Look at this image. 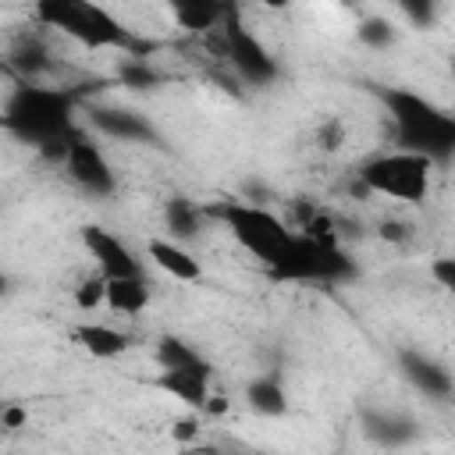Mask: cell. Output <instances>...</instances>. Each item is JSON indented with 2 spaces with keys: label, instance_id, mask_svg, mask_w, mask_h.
<instances>
[{
  "label": "cell",
  "instance_id": "1",
  "mask_svg": "<svg viewBox=\"0 0 455 455\" xmlns=\"http://www.w3.org/2000/svg\"><path fill=\"white\" fill-rule=\"evenodd\" d=\"M75 96L60 85H36V82H18L7 107H4V124L18 139L32 142L46 156L60 160L68 156L71 139L78 135L75 128Z\"/></svg>",
  "mask_w": 455,
  "mask_h": 455
},
{
  "label": "cell",
  "instance_id": "2",
  "mask_svg": "<svg viewBox=\"0 0 455 455\" xmlns=\"http://www.w3.org/2000/svg\"><path fill=\"white\" fill-rule=\"evenodd\" d=\"M380 103L395 128V146L405 153H419L430 164H441L455 153V114L441 110L427 96L412 89H380Z\"/></svg>",
  "mask_w": 455,
  "mask_h": 455
},
{
  "label": "cell",
  "instance_id": "3",
  "mask_svg": "<svg viewBox=\"0 0 455 455\" xmlns=\"http://www.w3.org/2000/svg\"><path fill=\"white\" fill-rule=\"evenodd\" d=\"M32 18L43 28H57L60 36L89 46V50H135L139 39L100 4L89 0H43L32 7Z\"/></svg>",
  "mask_w": 455,
  "mask_h": 455
},
{
  "label": "cell",
  "instance_id": "4",
  "mask_svg": "<svg viewBox=\"0 0 455 455\" xmlns=\"http://www.w3.org/2000/svg\"><path fill=\"white\" fill-rule=\"evenodd\" d=\"M206 217L220 220L231 231V238L249 256H256L267 270L277 263V256L288 249V242L295 235V228H288L274 210L256 206L249 199H217L206 206Z\"/></svg>",
  "mask_w": 455,
  "mask_h": 455
},
{
  "label": "cell",
  "instance_id": "5",
  "mask_svg": "<svg viewBox=\"0 0 455 455\" xmlns=\"http://www.w3.org/2000/svg\"><path fill=\"white\" fill-rule=\"evenodd\" d=\"M430 171L434 164L419 153H405V149H391L380 156H370L359 167V188L363 192H377L398 203H423L430 192Z\"/></svg>",
  "mask_w": 455,
  "mask_h": 455
},
{
  "label": "cell",
  "instance_id": "6",
  "mask_svg": "<svg viewBox=\"0 0 455 455\" xmlns=\"http://www.w3.org/2000/svg\"><path fill=\"white\" fill-rule=\"evenodd\" d=\"M270 274L277 281L338 284V281H348L355 274V263H352V256L341 245H323V242H313L309 235L295 231L291 242H288V249L270 267Z\"/></svg>",
  "mask_w": 455,
  "mask_h": 455
},
{
  "label": "cell",
  "instance_id": "7",
  "mask_svg": "<svg viewBox=\"0 0 455 455\" xmlns=\"http://www.w3.org/2000/svg\"><path fill=\"white\" fill-rule=\"evenodd\" d=\"M217 36H220V53H224L228 68L242 82H249V85H270L281 75V68L270 57V50L256 39V32H249V25H242V18H238L235 7H228L224 25L217 28Z\"/></svg>",
  "mask_w": 455,
  "mask_h": 455
},
{
  "label": "cell",
  "instance_id": "8",
  "mask_svg": "<svg viewBox=\"0 0 455 455\" xmlns=\"http://www.w3.org/2000/svg\"><path fill=\"white\" fill-rule=\"evenodd\" d=\"M64 171L68 178L85 192V196H96V199H107L114 188H117V178H114V167L107 164L103 149L89 139V135H75L71 146H68V156H64Z\"/></svg>",
  "mask_w": 455,
  "mask_h": 455
},
{
  "label": "cell",
  "instance_id": "9",
  "mask_svg": "<svg viewBox=\"0 0 455 455\" xmlns=\"http://www.w3.org/2000/svg\"><path fill=\"white\" fill-rule=\"evenodd\" d=\"M82 245L92 256L100 277H107V281L142 277V259L124 245V238H117L114 231H107L103 224H85L82 228Z\"/></svg>",
  "mask_w": 455,
  "mask_h": 455
},
{
  "label": "cell",
  "instance_id": "10",
  "mask_svg": "<svg viewBox=\"0 0 455 455\" xmlns=\"http://www.w3.org/2000/svg\"><path fill=\"white\" fill-rule=\"evenodd\" d=\"M89 124L107 135V139H117V142H160L153 121L139 110H128V107H89Z\"/></svg>",
  "mask_w": 455,
  "mask_h": 455
},
{
  "label": "cell",
  "instance_id": "11",
  "mask_svg": "<svg viewBox=\"0 0 455 455\" xmlns=\"http://www.w3.org/2000/svg\"><path fill=\"white\" fill-rule=\"evenodd\" d=\"M398 370H402V377L419 391V395H427V398H434V402H451V395H455V380H451V373L437 363V359H430V355H423V352H416V348H402L398 352Z\"/></svg>",
  "mask_w": 455,
  "mask_h": 455
},
{
  "label": "cell",
  "instance_id": "12",
  "mask_svg": "<svg viewBox=\"0 0 455 455\" xmlns=\"http://www.w3.org/2000/svg\"><path fill=\"white\" fill-rule=\"evenodd\" d=\"M363 434L380 448H405L419 437V427L412 416L395 409H370L363 412Z\"/></svg>",
  "mask_w": 455,
  "mask_h": 455
},
{
  "label": "cell",
  "instance_id": "13",
  "mask_svg": "<svg viewBox=\"0 0 455 455\" xmlns=\"http://www.w3.org/2000/svg\"><path fill=\"white\" fill-rule=\"evenodd\" d=\"M146 256L153 259V267H160L167 277H174V281H185V284H192V281H199L203 277V263H199V256H192L181 242H174V238H149L146 242Z\"/></svg>",
  "mask_w": 455,
  "mask_h": 455
},
{
  "label": "cell",
  "instance_id": "14",
  "mask_svg": "<svg viewBox=\"0 0 455 455\" xmlns=\"http://www.w3.org/2000/svg\"><path fill=\"white\" fill-rule=\"evenodd\" d=\"M7 68L18 71V82H36L53 68V57L46 50V43L39 36H18V43L7 50Z\"/></svg>",
  "mask_w": 455,
  "mask_h": 455
},
{
  "label": "cell",
  "instance_id": "15",
  "mask_svg": "<svg viewBox=\"0 0 455 455\" xmlns=\"http://www.w3.org/2000/svg\"><path fill=\"white\" fill-rule=\"evenodd\" d=\"M75 341L92 359H121L132 348V338L110 323H82V327H75Z\"/></svg>",
  "mask_w": 455,
  "mask_h": 455
},
{
  "label": "cell",
  "instance_id": "16",
  "mask_svg": "<svg viewBox=\"0 0 455 455\" xmlns=\"http://www.w3.org/2000/svg\"><path fill=\"white\" fill-rule=\"evenodd\" d=\"M156 363H160V370H181V373H199V377H213V366L206 363V355L196 348V345H188L185 338H174V334H167V338H160L156 341Z\"/></svg>",
  "mask_w": 455,
  "mask_h": 455
},
{
  "label": "cell",
  "instance_id": "17",
  "mask_svg": "<svg viewBox=\"0 0 455 455\" xmlns=\"http://www.w3.org/2000/svg\"><path fill=\"white\" fill-rule=\"evenodd\" d=\"M203 220H206V206H196V203L185 199V196H174V199L164 203V228H167V238H174V242H181V245L192 242V238H199Z\"/></svg>",
  "mask_w": 455,
  "mask_h": 455
},
{
  "label": "cell",
  "instance_id": "18",
  "mask_svg": "<svg viewBox=\"0 0 455 455\" xmlns=\"http://www.w3.org/2000/svg\"><path fill=\"white\" fill-rule=\"evenodd\" d=\"M156 387L167 391L171 398L185 402L188 409H206L210 405V377H199V373H181V370H160L156 377Z\"/></svg>",
  "mask_w": 455,
  "mask_h": 455
},
{
  "label": "cell",
  "instance_id": "19",
  "mask_svg": "<svg viewBox=\"0 0 455 455\" xmlns=\"http://www.w3.org/2000/svg\"><path fill=\"white\" fill-rule=\"evenodd\" d=\"M245 405L256 416H284L288 412V391L277 373H259L245 384Z\"/></svg>",
  "mask_w": 455,
  "mask_h": 455
},
{
  "label": "cell",
  "instance_id": "20",
  "mask_svg": "<svg viewBox=\"0 0 455 455\" xmlns=\"http://www.w3.org/2000/svg\"><path fill=\"white\" fill-rule=\"evenodd\" d=\"M224 14H228V7L210 4V0H174L171 4V18L185 32H217L224 25Z\"/></svg>",
  "mask_w": 455,
  "mask_h": 455
},
{
  "label": "cell",
  "instance_id": "21",
  "mask_svg": "<svg viewBox=\"0 0 455 455\" xmlns=\"http://www.w3.org/2000/svg\"><path fill=\"white\" fill-rule=\"evenodd\" d=\"M149 281L146 274L142 277H117V281H107V309L114 313H124V316H135L149 306Z\"/></svg>",
  "mask_w": 455,
  "mask_h": 455
},
{
  "label": "cell",
  "instance_id": "22",
  "mask_svg": "<svg viewBox=\"0 0 455 455\" xmlns=\"http://www.w3.org/2000/svg\"><path fill=\"white\" fill-rule=\"evenodd\" d=\"M355 32H359V39H363L366 46H373V50H384V46H391V43H395V25H391L387 18H380V14L363 18Z\"/></svg>",
  "mask_w": 455,
  "mask_h": 455
},
{
  "label": "cell",
  "instance_id": "23",
  "mask_svg": "<svg viewBox=\"0 0 455 455\" xmlns=\"http://www.w3.org/2000/svg\"><path fill=\"white\" fill-rule=\"evenodd\" d=\"M75 306L85 313L107 306V277H89V281L75 284Z\"/></svg>",
  "mask_w": 455,
  "mask_h": 455
},
{
  "label": "cell",
  "instance_id": "24",
  "mask_svg": "<svg viewBox=\"0 0 455 455\" xmlns=\"http://www.w3.org/2000/svg\"><path fill=\"white\" fill-rule=\"evenodd\" d=\"M316 146L327 149V153H334V149L345 146V124H341V117H331V121H323L316 128Z\"/></svg>",
  "mask_w": 455,
  "mask_h": 455
},
{
  "label": "cell",
  "instance_id": "25",
  "mask_svg": "<svg viewBox=\"0 0 455 455\" xmlns=\"http://www.w3.org/2000/svg\"><path fill=\"white\" fill-rule=\"evenodd\" d=\"M171 437H174L181 448H188V444H199V437H203L199 416H181V419H174V427H171Z\"/></svg>",
  "mask_w": 455,
  "mask_h": 455
},
{
  "label": "cell",
  "instance_id": "26",
  "mask_svg": "<svg viewBox=\"0 0 455 455\" xmlns=\"http://www.w3.org/2000/svg\"><path fill=\"white\" fill-rule=\"evenodd\" d=\"M430 277H434L444 291L455 295V256H437V259H430Z\"/></svg>",
  "mask_w": 455,
  "mask_h": 455
},
{
  "label": "cell",
  "instance_id": "27",
  "mask_svg": "<svg viewBox=\"0 0 455 455\" xmlns=\"http://www.w3.org/2000/svg\"><path fill=\"white\" fill-rule=\"evenodd\" d=\"M377 235H380L384 242H405V238H409V224H405V220H380V224H377Z\"/></svg>",
  "mask_w": 455,
  "mask_h": 455
},
{
  "label": "cell",
  "instance_id": "28",
  "mask_svg": "<svg viewBox=\"0 0 455 455\" xmlns=\"http://www.w3.org/2000/svg\"><path fill=\"white\" fill-rule=\"evenodd\" d=\"M398 11L409 14V18H416L419 25H430V18H434V7H430V4H409V0H405V4H398Z\"/></svg>",
  "mask_w": 455,
  "mask_h": 455
},
{
  "label": "cell",
  "instance_id": "29",
  "mask_svg": "<svg viewBox=\"0 0 455 455\" xmlns=\"http://www.w3.org/2000/svg\"><path fill=\"white\" fill-rule=\"evenodd\" d=\"M25 419H28V412H25L21 405H7V409H4V427H7V430H18Z\"/></svg>",
  "mask_w": 455,
  "mask_h": 455
},
{
  "label": "cell",
  "instance_id": "30",
  "mask_svg": "<svg viewBox=\"0 0 455 455\" xmlns=\"http://www.w3.org/2000/svg\"><path fill=\"white\" fill-rule=\"evenodd\" d=\"M451 71H455V60H451Z\"/></svg>",
  "mask_w": 455,
  "mask_h": 455
},
{
  "label": "cell",
  "instance_id": "31",
  "mask_svg": "<svg viewBox=\"0 0 455 455\" xmlns=\"http://www.w3.org/2000/svg\"><path fill=\"white\" fill-rule=\"evenodd\" d=\"M451 405H455V395H451Z\"/></svg>",
  "mask_w": 455,
  "mask_h": 455
}]
</instances>
